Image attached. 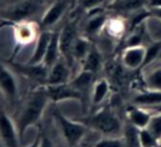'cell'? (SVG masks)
Listing matches in <instances>:
<instances>
[{
	"label": "cell",
	"instance_id": "cell-13",
	"mask_svg": "<svg viewBox=\"0 0 161 147\" xmlns=\"http://www.w3.org/2000/svg\"><path fill=\"white\" fill-rule=\"evenodd\" d=\"M52 34H53V32L49 31V29H42L41 31L40 35H38L37 39L35 42V48H34L32 56L26 63H29V64H41V63H43L49 42H51Z\"/></svg>",
	"mask_w": 161,
	"mask_h": 147
},
{
	"label": "cell",
	"instance_id": "cell-3",
	"mask_svg": "<svg viewBox=\"0 0 161 147\" xmlns=\"http://www.w3.org/2000/svg\"><path fill=\"white\" fill-rule=\"evenodd\" d=\"M54 118L59 125L60 132L68 146L77 147L81 143L87 133V124L77 122L63 114L59 110L54 112Z\"/></svg>",
	"mask_w": 161,
	"mask_h": 147
},
{
	"label": "cell",
	"instance_id": "cell-27",
	"mask_svg": "<svg viewBox=\"0 0 161 147\" xmlns=\"http://www.w3.org/2000/svg\"><path fill=\"white\" fill-rule=\"evenodd\" d=\"M142 25L138 26V28H134L130 31V34L127 36L125 39V44H124V48H129V47H138V46H144L142 45V40H144V33H142Z\"/></svg>",
	"mask_w": 161,
	"mask_h": 147
},
{
	"label": "cell",
	"instance_id": "cell-34",
	"mask_svg": "<svg viewBox=\"0 0 161 147\" xmlns=\"http://www.w3.org/2000/svg\"><path fill=\"white\" fill-rule=\"evenodd\" d=\"M161 8V0H148L147 2V9Z\"/></svg>",
	"mask_w": 161,
	"mask_h": 147
},
{
	"label": "cell",
	"instance_id": "cell-22",
	"mask_svg": "<svg viewBox=\"0 0 161 147\" xmlns=\"http://www.w3.org/2000/svg\"><path fill=\"white\" fill-rule=\"evenodd\" d=\"M81 65H82L81 70H83V71H89L94 74L100 71L102 67V55L97 47L92 46L91 50L89 51L87 57L81 62Z\"/></svg>",
	"mask_w": 161,
	"mask_h": 147
},
{
	"label": "cell",
	"instance_id": "cell-28",
	"mask_svg": "<svg viewBox=\"0 0 161 147\" xmlns=\"http://www.w3.org/2000/svg\"><path fill=\"white\" fill-rule=\"evenodd\" d=\"M93 147H127L123 136H105L99 139Z\"/></svg>",
	"mask_w": 161,
	"mask_h": 147
},
{
	"label": "cell",
	"instance_id": "cell-35",
	"mask_svg": "<svg viewBox=\"0 0 161 147\" xmlns=\"http://www.w3.org/2000/svg\"><path fill=\"white\" fill-rule=\"evenodd\" d=\"M41 136H42V133H38V134L36 135V137H35V139H34V142H33V143H31L30 145H29V146H26V147H38V146H40Z\"/></svg>",
	"mask_w": 161,
	"mask_h": 147
},
{
	"label": "cell",
	"instance_id": "cell-4",
	"mask_svg": "<svg viewBox=\"0 0 161 147\" xmlns=\"http://www.w3.org/2000/svg\"><path fill=\"white\" fill-rule=\"evenodd\" d=\"M38 8H40L38 1H36V0H25V1H21L19 3L14 4V6L7 8L6 10H3L0 13V15L12 25L15 22L29 20V18L32 17L34 13H36Z\"/></svg>",
	"mask_w": 161,
	"mask_h": 147
},
{
	"label": "cell",
	"instance_id": "cell-7",
	"mask_svg": "<svg viewBox=\"0 0 161 147\" xmlns=\"http://www.w3.org/2000/svg\"><path fill=\"white\" fill-rule=\"evenodd\" d=\"M0 141L4 147H18L21 141L15 122L2 109H0Z\"/></svg>",
	"mask_w": 161,
	"mask_h": 147
},
{
	"label": "cell",
	"instance_id": "cell-11",
	"mask_svg": "<svg viewBox=\"0 0 161 147\" xmlns=\"http://www.w3.org/2000/svg\"><path fill=\"white\" fill-rule=\"evenodd\" d=\"M70 69H71V67L62 57L49 69L45 85H58L68 83L71 80V76H70L71 71H70Z\"/></svg>",
	"mask_w": 161,
	"mask_h": 147
},
{
	"label": "cell",
	"instance_id": "cell-6",
	"mask_svg": "<svg viewBox=\"0 0 161 147\" xmlns=\"http://www.w3.org/2000/svg\"><path fill=\"white\" fill-rule=\"evenodd\" d=\"M0 92L10 106H15L19 98V85L14 73L0 62Z\"/></svg>",
	"mask_w": 161,
	"mask_h": 147
},
{
	"label": "cell",
	"instance_id": "cell-12",
	"mask_svg": "<svg viewBox=\"0 0 161 147\" xmlns=\"http://www.w3.org/2000/svg\"><path fill=\"white\" fill-rule=\"evenodd\" d=\"M13 68L17 72L24 75L25 78L30 79L35 82H40L42 84H46L47 75H48V68L45 67L43 63L41 64H19V63H13Z\"/></svg>",
	"mask_w": 161,
	"mask_h": 147
},
{
	"label": "cell",
	"instance_id": "cell-8",
	"mask_svg": "<svg viewBox=\"0 0 161 147\" xmlns=\"http://www.w3.org/2000/svg\"><path fill=\"white\" fill-rule=\"evenodd\" d=\"M78 31L75 22L67 23L62 31L59 32V44H60V53L62 57L68 62L70 67H72L74 59H72V47L78 37Z\"/></svg>",
	"mask_w": 161,
	"mask_h": 147
},
{
	"label": "cell",
	"instance_id": "cell-14",
	"mask_svg": "<svg viewBox=\"0 0 161 147\" xmlns=\"http://www.w3.org/2000/svg\"><path fill=\"white\" fill-rule=\"evenodd\" d=\"M145 53H146V47H129L124 48L122 53V62L125 68L129 70H136L142 67L145 60Z\"/></svg>",
	"mask_w": 161,
	"mask_h": 147
},
{
	"label": "cell",
	"instance_id": "cell-5",
	"mask_svg": "<svg viewBox=\"0 0 161 147\" xmlns=\"http://www.w3.org/2000/svg\"><path fill=\"white\" fill-rule=\"evenodd\" d=\"M13 26V35H14V42L17 47H23L36 42L38 35H40V25L32 22L30 20H23V21L15 22L12 24Z\"/></svg>",
	"mask_w": 161,
	"mask_h": 147
},
{
	"label": "cell",
	"instance_id": "cell-26",
	"mask_svg": "<svg viewBox=\"0 0 161 147\" xmlns=\"http://www.w3.org/2000/svg\"><path fill=\"white\" fill-rule=\"evenodd\" d=\"M160 53H161V40H156V42L151 43L149 46H147L146 53H145V60L142 68L147 67L150 63H153L158 58Z\"/></svg>",
	"mask_w": 161,
	"mask_h": 147
},
{
	"label": "cell",
	"instance_id": "cell-30",
	"mask_svg": "<svg viewBox=\"0 0 161 147\" xmlns=\"http://www.w3.org/2000/svg\"><path fill=\"white\" fill-rule=\"evenodd\" d=\"M147 129L161 144V114H153Z\"/></svg>",
	"mask_w": 161,
	"mask_h": 147
},
{
	"label": "cell",
	"instance_id": "cell-15",
	"mask_svg": "<svg viewBox=\"0 0 161 147\" xmlns=\"http://www.w3.org/2000/svg\"><path fill=\"white\" fill-rule=\"evenodd\" d=\"M147 2L148 0H111L106 8L119 13H136L147 9Z\"/></svg>",
	"mask_w": 161,
	"mask_h": 147
},
{
	"label": "cell",
	"instance_id": "cell-21",
	"mask_svg": "<svg viewBox=\"0 0 161 147\" xmlns=\"http://www.w3.org/2000/svg\"><path fill=\"white\" fill-rule=\"evenodd\" d=\"M92 46L89 37L87 36H80L79 35L77 37L76 42L72 47V59L75 61H79V62H82L85 60V58L87 57V55L89 53V51L91 50Z\"/></svg>",
	"mask_w": 161,
	"mask_h": 147
},
{
	"label": "cell",
	"instance_id": "cell-19",
	"mask_svg": "<svg viewBox=\"0 0 161 147\" xmlns=\"http://www.w3.org/2000/svg\"><path fill=\"white\" fill-rule=\"evenodd\" d=\"M94 83H96L94 82V73L89 71H83V70H81L76 76H74L69 81V84L76 88L78 92H80L83 95V97L89 92L90 88L93 87Z\"/></svg>",
	"mask_w": 161,
	"mask_h": 147
},
{
	"label": "cell",
	"instance_id": "cell-33",
	"mask_svg": "<svg viewBox=\"0 0 161 147\" xmlns=\"http://www.w3.org/2000/svg\"><path fill=\"white\" fill-rule=\"evenodd\" d=\"M149 12H150L151 18H155V19L161 21V8H153V9H148Z\"/></svg>",
	"mask_w": 161,
	"mask_h": 147
},
{
	"label": "cell",
	"instance_id": "cell-36",
	"mask_svg": "<svg viewBox=\"0 0 161 147\" xmlns=\"http://www.w3.org/2000/svg\"><path fill=\"white\" fill-rule=\"evenodd\" d=\"M3 25H6V21H4V23H3V24H0V28H2Z\"/></svg>",
	"mask_w": 161,
	"mask_h": 147
},
{
	"label": "cell",
	"instance_id": "cell-25",
	"mask_svg": "<svg viewBox=\"0 0 161 147\" xmlns=\"http://www.w3.org/2000/svg\"><path fill=\"white\" fill-rule=\"evenodd\" d=\"M145 84L147 89L161 90V68L153 70L145 76Z\"/></svg>",
	"mask_w": 161,
	"mask_h": 147
},
{
	"label": "cell",
	"instance_id": "cell-32",
	"mask_svg": "<svg viewBox=\"0 0 161 147\" xmlns=\"http://www.w3.org/2000/svg\"><path fill=\"white\" fill-rule=\"evenodd\" d=\"M38 147H55L54 143L48 136H47L45 133H42V136H41V142H40V146Z\"/></svg>",
	"mask_w": 161,
	"mask_h": 147
},
{
	"label": "cell",
	"instance_id": "cell-23",
	"mask_svg": "<svg viewBox=\"0 0 161 147\" xmlns=\"http://www.w3.org/2000/svg\"><path fill=\"white\" fill-rule=\"evenodd\" d=\"M110 93V83L105 79L97 80L92 87L91 101L93 106H99L103 103Z\"/></svg>",
	"mask_w": 161,
	"mask_h": 147
},
{
	"label": "cell",
	"instance_id": "cell-17",
	"mask_svg": "<svg viewBox=\"0 0 161 147\" xmlns=\"http://www.w3.org/2000/svg\"><path fill=\"white\" fill-rule=\"evenodd\" d=\"M153 114L149 111H147L145 108L134 106V107L128 108L127 110V118L128 122L135 125L138 129H146L148 126L150 119Z\"/></svg>",
	"mask_w": 161,
	"mask_h": 147
},
{
	"label": "cell",
	"instance_id": "cell-31",
	"mask_svg": "<svg viewBox=\"0 0 161 147\" xmlns=\"http://www.w3.org/2000/svg\"><path fill=\"white\" fill-rule=\"evenodd\" d=\"M111 0H79V6L80 8L85 9L87 11H92L99 9V7H101L103 3H108Z\"/></svg>",
	"mask_w": 161,
	"mask_h": 147
},
{
	"label": "cell",
	"instance_id": "cell-16",
	"mask_svg": "<svg viewBox=\"0 0 161 147\" xmlns=\"http://www.w3.org/2000/svg\"><path fill=\"white\" fill-rule=\"evenodd\" d=\"M91 17H89L87 23L85 25V33L87 37L97 35L106 26V23L108 21V18L105 13L99 11V9L90 11Z\"/></svg>",
	"mask_w": 161,
	"mask_h": 147
},
{
	"label": "cell",
	"instance_id": "cell-18",
	"mask_svg": "<svg viewBox=\"0 0 161 147\" xmlns=\"http://www.w3.org/2000/svg\"><path fill=\"white\" fill-rule=\"evenodd\" d=\"M60 58H62V53H60L59 44V32H53L43 64L48 69H51Z\"/></svg>",
	"mask_w": 161,
	"mask_h": 147
},
{
	"label": "cell",
	"instance_id": "cell-9",
	"mask_svg": "<svg viewBox=\"0 0 161 147\" xmlns=\"http://www.w3.org/2000/svg\"><path fill=\"white\" fill-rule=\"evenodd\" d=\"M69 4V0H55L45 11L41 20V29H49L55 24H57L58 21H60V19L66 14Z\"/></svg>",
	"mask_w": 161,
	"mask_h": 147
},
{
	"label": "cell",
	"instance_id": "cell-10",
	"mask_svg": "<svg viewBox=\"0 0 161 147\" xmlns=\"http://www.w3.org/2000/svg\"><path fill=\"white\" fill-rule=\"evenodd\" d=\"M46 87L51 101L53 103H59V101L68 100V99L83 100V95L75 87H72L69 82L58 85H46Z\"/></svg>",
	"mask_w": 161,
	"mask_h": 147
},
{
	"label": "cell",
	"instance_id": "cell-24",
	"mask_svg": "<svg viewBox=\"0 0 161 147\" xmlns=\"http://www.w3.org/2000/svg\"><path fill=\"white\" fill-rule=\"evenodd\" d=\"M139 131L140 129L136 128L131 123L124 125L123 129V139L126 143L127 147H142L140 146V139H139Z\"/></svg>",
	"mask_w": 161,
	"mask_h": 147
},
{
	"label": "cell",
	"instance_id": "cell-29",
	"mask_svg": "<svg viewBox=\"0 0 161 147\" xmlns=\"http://www.w3.org/2000/svg\"><path fill=\"white\" fill-rule=\"evenodd\" d=\"M139 139H140V146L142 147H158L160 143L158 139L150 133L148 129H142L139 131Z\"/></svg>",
	"mask_w": 161,
	"mask_h": 147
},
{
	"label": "cell",
	"instance_id": "cell-20",
	"mask_svg": "<svg viewBox=\"0 0 161 147\" xmlns=\"http://www.w3.org/2000/svg\"><path fill=\"white\" fill-rule=\"evenodd\" d=\"M133 103L135 106L142 108L159 106L161 105V90L147 89L146 92L139 93L133 98Z\"/></svg>",
	"mask_w": 161,
	"mask_h": 147
},
{
	"label": "cell",
	"instance_id": "cell-1",
	"mask_svg": "<svg viewBox=\"0 0 161 147\" xmlns=\"http://www.w3.org/2000/svg\"><path fill=\"white\" fill-rule=\"evenodd\" d=\"M49 101L51 98H49L46 85L41 84L29 94L15 122L19 131L20 139H22L24 133L30 126L35 125L40 121Z\"/></svg>",
	"mask_w": 161,
	"mask_h": 147
},
{
	"label": "cell",
	"instance_id": "cell-2",
	"mask_svg": "<svg viewBox=\"0 0 161 147\" xmlns=\"http://www.w3.org/2000/svg\"><path fill=\"white\" fill-rule=\"evenodd\" d=\"M86 124L106 136H117L123 134L124 126L121 120L108 108L97 110L87 120Z\"/></svg>",
	"mask_w": 161,
	"mask_h": 147
}]
</instances>
